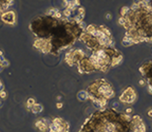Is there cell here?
<instances>
[{"instance_id":"17","label":"cell","mask_w":152,"mask_h":132,"mask_svg":"<svg viewBox=\"0 0 152 132\" xmlns=\"http://www.w3.org/2000/svg\"><path fill=\"white\" fill-rule=\"evenodd\" d=\"M147 115H148V116L152 118V109H151V110H149V111H147Z\"/></svg>"},{"instance_id":"4","label":"cell","mask_w":152,"mask_h":132,"mask_svg":"<svg viewBox=\"0 0 152 132\" xmlns=\"http://www.w3.org/2000/svg\"><path fill=\"white\" fill-rule=\"evenodd\" d=\"M85 92L88 98L99 108L105 107L108 100L115 96L113 86L104 78H100L90 84Z\"/></svg>"},{"instance_id":"8","label":"cell","mask_w":152,"mask_h":132,"mask_svg":"<svg viewBox=\"0 0 152 132\" xmlns=\"http://www.w3.org/2000/svg\"><path fill=\"white\" fill-rule=\"evenodd\" d=\"M119 99H120V101L122 104H133L137 99L136 92L135 90V88L131 87V86H129L122 92V94L120 96V98Z\"/></svg>"},{"instance_id":"5","label":"cell","mask_w":152,"mask_h":132,"mask_svg":"<svg viewBox=\"0 0 152 132\" xmlns=\"http://www.w3.org/2000/svg\"><path fill=\"white\" fill-rule=\"evenodd\" d=\"M69 124L61 117H55L51 120L49 125V132H68Z\"/></svg>"},{"instance_id":"18","label":"cell","mask_w":152,"mask_h":132,"mask_svg":"<svg viewBox=\"0 0 152 132\" xmlns=\"http://www.w3.org/2000/svg\"><path fill=\"white\" fill-rule=\"evenodd\" d=\"M149 5L151 6V9H152V0H150V2H149Z\"/></svg>"},{"instance_id":"1","label":"cell","mask_w":152,"mask_h":132,"mask_svg":"<svg viewBox=\"0 0 152 132\" xmlns=\"http://www.w3.org/2000/svg\"><path fill=\"white\" fill-rule=\"evenodd\" d=\"M119 22L127 30L123 39L127 45L152 42V9L149 3L142 0L135 3Z\"/></svg>"},{"instance_id":"15","label":"cell","mask_w":152,"mask_h":132,"mask_svg":"<svg viewBox=\"0 0 152 132\" xmlns=\"http://www.w3.org/2000/svg\"><path fill=\"white\" fill-rule=\"evenodd\" d=\"M6 96V92L4 91H1V92H0V96H1L2 98H5Z\"/></svg>"},{"instance_id":"13","label":"cell","mask_w":152,"mask_h":132,"mask_svg":"<svg viewBox=\"0 0 152 132\" xmlns=\"http://www.w3.org/2000/svg\"><path fill=\"white\" fill-rule=\"evenodd\" d=\"M139 84H140L141 86H144L147 84V82H146V80L143 78V79H140V80L139 81Z\"/></svg>"},{"instance_id":"7","label":"cell","mask_w":152,"mask_h":132,"mask_svg":"<svg viewBox=\"0 0 152 132\" xmlns=\"http://www.w3.org/2000/svg\"><path fill=\"white\" fill-rule=\"evenodd\" d=\"M143 78L146 80L147 87L152 88V60L147 61L139 69Z\"/></svg>"},{"instance_id":"3","label":"cell","mask_w":152,"mask_h":132,"mask_svg":"<svg viewBox=\"0 0 152 132\" xmlns=\"http://www.w3.org/2000/svg\"><path fill=\"white\" fill-rule=\"evenodd\" d=\"M97 72L106 73L111 68L115 67L123 60L121 53L113 46L102 47L92 51L89 57Z\"/></svg>"},{"instance_id":"2","label":"cell","mask_w":152,"mask_h":132,"mask_svg":"<svg viewBox=\"0 0 152 132\" xmlns=\"http://www.w3.org/2000/svg\"><path fill=\"white\" fill-rule=\"evenodd\" d=\"M131 115L103 107L88 117L78 132H131Z\"/></svg>"},{"instance_id":"9","label":"cell","mask_w":152,"mask_h":132,"mask_svg":"<svg viewBox=\"0 0 152 132\" xmlns=\"http://www.w3.org/2000/svg\"><path fill=\"white\" fill-rule=\"evenodd\" d=\"M77 70L81 74L83 73H92L96 71L94 65H92L91 60L89 58V57H83L78 63H77Z\"/></svg>"},{"instance_id":"11","label":"cell","mask_w":152,"mask_h":132,"mask_svg":"<svg viewBox=\"0 0 152 132\" xmlns=\"http://www.w3.org/2000/svg\"><path fill=\"white\" fill-rule=\"evenodd\" d=\"M30 111H31L33 113H34V114H37V113H40V112H42V111H43V106L41 105L40 104H37V103H36L34 106L32 107V108Z\"/></svg>"},{"instance_id":"12","label":"cell","mask_w":152,"mask_h":132,"mask_svg":"<svg viewBox=\"0 0 152 132\" xmlns=\"http://www.w3.org/2000/svg\"><path fill=\"white\" fill-rule=\"evenodd\" d=\"M35 104H36L35 100H34V98L30 97V98H29L28 100H27V102H26V108L28 109L29 111H30L32 108V107L34 106Z\"/></svg>"},{"instance_id":"10","label":"cell","mask_w":152,"mask_h":132,"mask_svg":"<svg viewBox=\"0 0 152 132\" xmlns=\"http://www.w3.org/2000/svg\"><path fill=\"white\" fill-rule=\"evenodd\" d=\"M49 125H50V123H48L47 119H44V118L38 119L35 123V127L41 132H45L46 131H48V129H49Z\"/></svg>"},{"instance_id":"6","label":"cell","mask_w":152,"mask_h":132,"mask_svg":"<svg viewBox=\"0 0 152 132\" xmlns=\"http://www.w3.org/2000/svg\"><path fill=\"white\" fill-rule=\"evenodd\" d=\"M84 57L85 54L81 49H72L65 56V61L69 66L73 67L74 65H77V63Z\"/></svg>"},{"instance_id":"14","label":"cell","mask_w":152,"mask_h":132,"mask_svg":"<svg viewBox=\"0 0 152 132\" xmlns=\"http://www.w3.org/2000/svg\"><path fill=\"white\" fill-rule=\"evenodd\" d=\"M132 111H133V109H132V107H128V108L125 110V113L128 115H130L132 113Z\"/></svg>"},{"instance_id":"16","label":"cell","mask_w":152,"mask_h":132,"mask_svg":"<svg viewBox=\"0 0 152 132\" xmlns=\"http://www.w3.org/2000/svg\"><path fill=\"white\" fill-rule=\"evenodd\" d=\"M56 106H57V107H58V109H61V108H62V107H63V104H62V103H58Z\"/></svg>"}]
</instances>
